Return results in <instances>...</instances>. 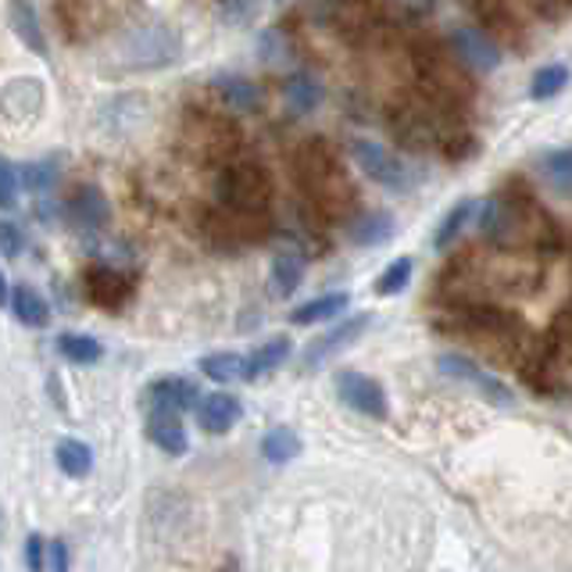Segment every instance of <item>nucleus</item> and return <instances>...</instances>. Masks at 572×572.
Here are the masks:
<instances>
[{"instance_id":"nucleus-1","label":"nucleus","mask_w":572,"mask_h":572,"mask_svg":"<svg viewBox=\"0 0 572 572\" xmlns=\"http://www.w3.org/2000/svg\"><path fill=\"white\" fill-rule=\"evenodd\" d=\"M294 173L304 201L312 204L319 218H340L355 208V190H351L330 140L322 137L304 140L294 154Z\"/></svg>"},{"instance_id":"nucleus-2","label":"nucleus","mask_w":572,"mask_h":572,"mask_svg":"<svg viewBox=\"0 0 572 572\" xmlns=\"http://www.w3.org/2000/svg\"><path fill=\"white\" fill-rule=\"evenodd\" d=\"M547 223H551V215H544L537 204H533L530 190L508 182V190L494 193V198L486 201L480 226H483V237L491 240L494 247L512 251L519 243H533V247H537Z\"/></svg>"},{"instance_id":"nucleus-3","label":"nucleus","mask_w":572,"mask_h":572,"mask_svg":"<svg viewBox=\"0 0 572 572\" xmlns=\"http://www.w3.org/2000/svg\"><path fill=\"white\" fill-rule=\"evenodd\" d=\"M276 182L258 162H226L215 179V201L237 212H269Z\"/></svg>"},{"instance_id":"nucleus-4","label":"nucleus","mask_w":572,"mask_h":572,"mask_svg":"<svg viewBox=\"0 0 572 572\" xmlns=\"http://www.w3.org/2000/svg\"><path fill=\"white\" fill-rule=\"evenodd\" d=\"M351 157L358 162V168L365 176H369L372 182H380V187L394 190V193H405L416 187V173L408 168V162L394 151H386L383 143L376 140H351Z\"/></svg>"},{"instance_id":"nucleus-5","label":"nucleus","mask_w":572,"mask_h":572,"mask_svg":"<svg viewBox=\"0 0 572 572\" xmlns=\"http://www.w3.org/2000/svg\"><path fill=\"white\" fill-rule=\"evenodd\" d=\"M441 372L447 376V380H455V383H466L472 386L483 401H491V405L497 408H516V394H512V386L497 380L494 372H486L480 361H472L469 355H441Z\"/></svg>"},{"instance_id":"nucleus-6","label":"nucleus","mask_w":572,"mask_h":572,"mask_svg":"<svg viewBox=\"0 0 572 572\" xmlns=\"http://www.w3.org/2000/svg\"><path fill=\"white\" fill-rule=\"evenodd\" d=\"M126 54L132 58V68H162L168 61H176L179 54V33L165 22H154V26H140L132 29Z\"/></svg>"},{"instance_id":"nucleus-7","label":"nucleus","mask_w":572,"mask_h":572,"mask_svg":"<svg viewBox=\"0 0 572 572\" xmlns=\"http://www.w3.org/2000/svg\"><path fill=\"white\" fill-rule=\"evenodd\" d=\"M312 11L322 26L336 29L340 36H351V40L376 29V8L369 0H312Z\"/></svg>"},{"instance_id":"nucleus-8","label":"nucleus","mask_w":572,"mask_h":572,"mask_svg":"<svg viewBox=\"0 0 572 572\" xmlns=\"http://www.w3.org/2000/svg\"><path fill=\"white\" fill-rule=\"evenodd\" d=\"M333 383H336V397L344 401L347 408H355L369 419H386L391 405H386V391L376 380H369V376H361L355 369H344V372H336Z\"/></svg>"},{"instance_id":"nucleus-9","label":"nucleus","mask_w":572,"mask_h":572,"mask_svg":"<svg viewBox=\"0 0 572 572\" xmlns=\"http://www.w3.org/2000/svg\"><path fill=\"white\" fill-rule=\"evenodd\" d=\"M452 51L458 54L461 65L476 68V72H494L501 65V43L476 26H458L452 33Z\"/></svg>"},{"instance_id":"nucleus-10","label":"nucleus","mask_w":572,"mask_h":572,"mask_svg":"<svg viewBox=\"0 0 572 572\" xmlns=\"http://www.w3.org/2000/svg\"><path fill=\"white\" fill-rule=\"evenodd\" d=\"M47 107V90H43V79H11L4 93H0V112L11 122V126H22V122H33Z\"/></svg>"},{"instance_id":"nucleus-11","label":"nucleus","mask_w":572,"mask_h":572,"mask_svg":"<svg viewBox=\"0 0 572 572\" xmlns=\"http://www.w3.org/2000/svg\"><path fill=\"white\" fill-rule=\"evenodd\" d=\"M68 223L79 229V233H101L112 223V204H107L104 190L93 187V182H82V187L72 190L68 198Z\"/></svg>"},{"instance_id":"nucleus-12","label":"nucleus","mask_w":572,"mask_h":572,"mask_svg":"<svg viewBox=\"0 0 572 572\" xmlns=\"http://www.w3.org/2000/svg\"><path fill=\"white\" fill-rule=\"evenodd\" d=\"M455 315H458L461 330H469L476 336H491V340H497V344H508V340H516V333H519L516 315L491 308V304H461Z\"/></svg>"},{"instance_id":"nucleus-13","label":"nucleus","mask_w":572,"mask_h":572,"mask_svg":"<svg viewBox=\"0 0 572 572\" xmlns=\"http://www.w3.org/2000/svg\"><path fill=\"white\" fill-rule=\"evenodd\" d=\"M372 326V315L369 312H361V315H347L344 322L340 326H333L330 333H322L315 344L304 351V358H301V369H315V365H322V361H330L336 351H344V347H351L355 340L369 330Z\"/></svg>"},{"instance_id":"nucleus-14","label":"nucleus","mask_w":572,"mask_h":572,"mask_svg":"<svg viewBox=\"0 0 572 572\" xmlns=\"http://www.w3.org/2000/svg\"><path fill=\"white\" fill-rule=\"evenodd\" d=\"M82 283H87L90 304H97V308H104V312L126 308V301L132 297L129 276H122L112 265H93V269H87V276H82Z\"/></svg>"},{"instance_id":"nucleus-15","label":"nucleus","mask_w":572,"mask_h":572,"mask_svg":"<svg viewBox=\"0 0 572 572\" xmlns=\"http://www.w3.org/2000/svg\"><path fill=\"white\" fill-rule=\"evenodd\" d=\"M148 436L154 447H162L165 455H187V430H182V419L176 408H162V405H151V416H148Z\"/></svg>"},{"instance_id":"nucleus-16","label":"nucleus","mask_w":572,"mask_h":572,"mask_svg":"<svg viewBox=\"0 0 572 572\" xmlns=\"http://www.w3.org/2000/svg\"><path fill=\"white\" fill-rule=\"evenodd\" d=\"M397 233V218L391 212H361L347 223V237L358 247H383Z\"/></svg>"},{"instance_id":"nucleus-17","label":"nucleus","mask_w":572,"mask_h":572,"mask_svg":"<svg viewBox=\"0 0 572 572\" xmlns=\"http://www.w3.org/2000/svg\"><path fill=\"white\" fill-rule=\"evenodd\" d=\"M240 416H243V405L233 394H208V397H201V405H198L201 430H208L215 436L233 430V425L240 422Z\"/></svg>"},{"instance_id":"nucleus-18","label":"nucleus","mask_w":572,"mask_h":572,"mask_svg":"<svg viewBox=\"0 0 572 572\" xmlns=\"http://www.w3.org/2000/svg\"><path fill=\"white\" fill-rule=\"evenodd\" d=\"M8 22L22 43L29 47L36 58H47V36L40 26V15H36L33 0H8Z\"/></svg>"},{"instance_id":"nucleus-19","label":"nucleus","mask_w":572,"mask_h":572,"mask_svg":"<svg viewBox=\"0 0 572 572\" xmlns=\"http://www.w3.org/2000/svg\"><path fill=\"white\" fill-rule=\"evenodd\" d=\"M198 386H193L190 380H179V376H168V380H157L151 383L148 391V405H162V408H193L198 405Z\"/></svg>"},{"instance_id":"nucleus-20","label":"nucleus","mask_w":572,"mask_h":572,"mask_svg":"<svg viewBox=\"0 0 572 572\" xmlns=\"http://www.w3.org/2000/svg\"><path fill=\"white\" fill-rule=\"evenodd\" d=\"M201 126H204V151L212 157H233L240 151V129L233 122L226 118H212V115H201Z\"/></svg>"},{"instance_id":"nucleus-21","label":"nucleus","mask_w":572,"mask_h":572,"mask_svg":"<svg viewBox=\"0 0 572 572\" xmlns=\"http://www.w3.org/2000/svg\"><path fill=\"white\" fill-rule=\"evenodd\" d=\"M480 18H483V29L491 33L497 43H508V47L522 43V22L505 4H497V0L480 4Z\"/></svg>"},{"instance_id":"nucleus-22","label":"nucleus","mask_w":572,"mask_h":572,"mask_svg":"<svg viewBox=\"0 0 572 572\" xmlns=\"http://www.w3.org/2000/svg\"><path fill=\"white\" fill-rule=\"evenodd\" d=\"M11 315L22 322V326H33V330H43L47 322H51V308H47V301L36 294L33 287H15L11 290Z\"/></svg>"},{"instance_id":"nucleus-23","label":"nucleus","mask_w":572,"mask_h":572,"mask_svg":"<svg viewBox=\"0 0 572 572\" xmlns=\"http://www.w3.org/2000/svg\"><path fill=\"white\" fill-rule=\"evenodd\" d=\"M287 104L294 107L297 115H308L315 107L322 104V82L312 76V72H294V76L287 79Z\"/></svg>"},{"instance_id":"nucleus-24","label":"nucleus","mask_w":572,"mask_h":572,"mask_svg":"<svg viewBox=\"0 0 572 572\" xmlns=\"http://www.w3.org/2000/svg\"><path fill=\"white\" fill-rule=\"evenodd\" d=\"M290 358V336H272L258 344V351L247 358V369H243V380H258V376H269Z\"/></svg>"},{"instance_id":"nucleus-25","label":"nucleus","mask_w":572,"mask_h":572,"mask_svg":"<svg viewBox=\"0 0 572 572\" xmlns=\"http://www.w3.org/2000/svg\"><path fill=\"white\" fill-rule=\"evenodd\" d=\"M304 279V254L297 247H279L276 258H272V283H276V294H294Z\"/></svg>"},{"instance_id":"nucleus-26","label":"nucleus","mask_w":572,"mask_h":572,"mask_svg":"<svg viewBox=\"0 0 572 572\" xmlns=\"http://www.w3.org/2000/svg\"><path fill=\"white\" fill-rule=\"evenodd\" d=\"M218 97H223V101L233 107V112H240V115H251V112H258V107H262L258 82H251V79H243V76L218 79Z\"/></svg>"},{"instance_id":"nucleus-27","label":"nucleus","mask_w":572,"mask_h":572,"mask_svg":"<svg viewBox=\"0 0 572 572\" xmlns=\"http://www.w3.org/2000/svg\"><path fill=\"white\" fill-rule=\"evenodd\" d=\"M301 436L290 430V425H272L269 433H265L262 441V455L272 461V466H287V461H294L301 455Z\"/></svg>"},{"instance_id":"nucleus-28","label":"nucleus","mask_w":572,"mask_h":572,"mask_svg":"<svg viewBox=\"0 0 572 572\" xmlns=\"http://www.w3.org/2000/svg\"><path fill=\"white\" fill-rule=\"evenodd\" d=\"M54 458H58V469L72 480L90 476V469H93V452H90V444H82V441H58Z\"/></svg>"},{"instance_id":"nucleus-29","label":"nucleus","mask_w":572,"mask_h":572,"mask_svg":"<svg viewBox=\"0 0 572 572\" xmlns=\"http://www.w3.org/2000/svg\"><path fill=\"white\" fill-rule=\"evenodd\" d=\"M351 297L347 294H326V297H315L308 304H301V308L290 312V319L297 326H312V322H322V319H336V315L347 312Z\"/></svg>"},{"instance_id":"nucleus-30","label":"nucleus","mask_w":572,"mask_h":572,"mask_svg":"<svg viewBox=\"0 0 572 572\" xmlns=\"http://www.w3.org/2000/svg\"><path fill=\"white\" fill-rule=\"evenodd\" d=\"M472 212H476V201L472 198H466V201H458L452 212L444 215V223L436 226V237H433V247L436 251H447L452 243L466 233V226H469V218H472Z\"/></svg>"},{"instance_id":"nucleus-31","label":"nucleus","mask_w":572,"mask_h":572,"mask_svg":"<svg viewBox=\"0 0 572 572\" xmlns=\"http://www.w3.org/2000/svg\"><path fill=\"white\" fill-rule=\"evenodd\" d=\"M54 344L72 365H93V361H101V355H104V347L87 333H61Z\"/></svg>"},{"instance_id":"nucleus-32","label":"nucleus","mask_w":572,"mask_h":572,"mask_svg":"<svg viewBox=\"0 0 572 572\" xmlns=\"http://www.w3.org/2000/svg\"><path fill=\"white\" fill-rule=\"evenodd\" d=\"M243 369H247V358L229 355V351H223V355L201 358V372L208 376V380H215V383H233V380H243Z\"/></svg>"},{"instance_id":"nucleus-33","label":"nucleus","mask_w":572,"mask_h":572,"mask_svg":"<svg viewBox=\"0 0 572 572\" xmlns=\"http://www.w3.org/2000/svg\"><path fill=\"white\" fill-rule=\"evenodd\" d=\"M565 87H569V68L565 65H544L537 76H533L530 93H533V101H551V97H558Z\"/></svg>"},{"instance_id":"nucleus-34","label":"nucleus","mask_w":572,"mask_h":572,"mask_svg":"<svg viewBox=\"0 0 572 572\" xmlns=\"http://www.w3.org/2000/svg\"><path fill=\"white\" fill-rule=\"evenodd\" d=\"M544 179L551 182L558 193H572V148L544 157Z\"/></svg>"},{"instance_id":"nucleus-35","label":"nucleus","mask_w":572,"mask_h":572,"mask_svg":"<svg viewBox=\"0 0 572 572\" xmlns=\"http://www.w3.org/2000/svg\"><path fill=\"white\" fill-rule=\"evenodd\" d=\"M408 283H411V258H397V262L386 265V272L380 279H376V294H380V297H394Z\"/></svg>"},{"instance_id":"nucleus-36","label":"nucleus","mask_w":572,"mask_h":572,"mask_svg":"<svg viewBox=\"0 0 572 572\" xmlns=\"http://www.w3.org/2000/svg\"><path fill=\"white\" fill-rule=\"evenodd\" d=\"M22 182H26V190H36V193L51 190L58 182V162H33V165H26V168H22Z\"/></svg>"},{"instance_id":"nucleus-37","label":"nucleus","mask_w":572,"mask_h":572,"mask_svg":"<svg viewBox=\"0 0 572 572\" xmlns=\"http://www.w3.org/2000/svg\"><path fill=\"white\" fill-rule=\"evenodd\" d=\"M22 247H26V237H22V229L15 223H4L0 226V251H4V262H15Z\"/></svg>"},{"instance_id":"nucleus-38","label":"nucleus","mask_w":572,"mask_h":572,"mask_svg":"<svg viewBox=\"0 0 572 572\" xmlns=\"http://www.w3.org/2000/svg\"><path fill=\"white\" fill-rule=\"evenodd\" d=\"M0 182H4V193H0V204H4V208L11 212L15 208V198H18V165L15 162H4L0 165Z\"/></svg>"},{"instance_id":"nucleus-39","label":"nucleus","mask_w":572,"mask_h":572,"mask_svg":"<svg viewBox=\"0 0 572 572\" xmlns=\"http://www.w3.org/2000/svg\"><path fill=\"white\" fill-rule=\"evenodd\" d=\"M26 562L33 572H43V537L40 533H29V541H26Z\"/></svg>"},{"instance_id":"nucleus-40","label":"nucleus","mask_w":572,"mask_h":572,"mask_svg":"<svg viewBox=\"0 0 572 572\" xmlns=\"http://www.w3.org/2000/svg\"><path fill=\"white\" fill-rule=\"evenodd\" d=\"M47 551H51V558H47V565H51V572H68V551L61 541H51L47 544Z\"/></svg>"}]
</instances>
